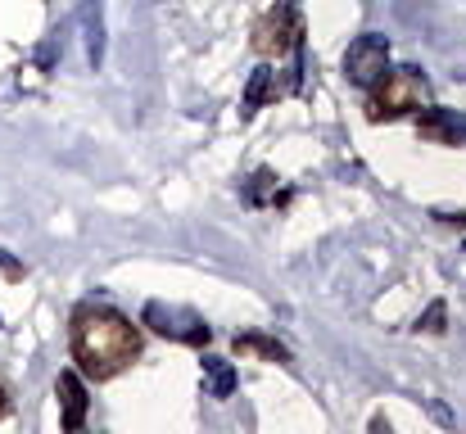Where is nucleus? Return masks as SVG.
<instances>
[{"mask_svg":"<svg viewBox=\"0 0 466 434\" xmlns=\"http://www.w3.org/2000/svg\"><path fill=\"white\" fill-rule=\"evenodd\" d=\"M295 41H299V14H295V5L272 9V14L254 27V45H258L263 55H281V50H290Z\"/></svg>","mask_w":466,"mask_h":434,"instance_id":"obj_5","label":"nucleus"},{"mask_svg":"<svg viewBox=\"0 0 466 434\" xmlns=\"http://www.w3.org/2000/svg\"><path fill=\"white\" fill-rule=\"evenodd\" d=\"M204 371H208V389H213V399H227V394L236 389V371H231L222 358H204Z\"/></svg>","mask_w":466,"mask_h":434,"instance_id":"obj_9","label":"nucleus"},{"mask_svg":"<svg viewBox=\"0 0 466 434\" xmlns=\"http://www.w3.org/2000/svg\"><path fill=\"white\" fill-rule=\"evenodd\" d=\"M385 68H390V41H385V36L362 32L358 41H349V50H344V77H349L353 86L371 91V86L385 77Z\"/></svg>","mask_w":466,"mask_h":434,"instance_id":"obj_3","label":"nucleus"},{"mask_svg":"<svg viewBox=\"0 0 466 434\" xmlns=\"http://www.w3.org/2000/svg\"><path fill=\"white\" fill-rule=\"evenodd\" d=\"M426 105V82L417 68H385V77L371 86V105H367V118L371 123H385V118H403L412 109Z\"/></svg>","mask_w":466,"mask_h":434,"instance_id":"obj_2","label":"nucleus"},{"mask_svg":"<svg viewBox=\"0 0 466 434\" xmlns=\"http://www.w3.org/2000/svg\"><path fill=\"white\" fill-rule=\"evenodd\" d=\"M9 412V389H5V380H0V417Z\"/></svg>","mask_w":466,"mask_h":434,"instance_id":"obj_12","label":"nucleus"},{"mask_svg":"<svg viewBox=\"0 0 466 434\" xmlns=\"http://www.w3.org/2000/svg\"><path fill=\"white\" fill-rule=\"evenodd\" d=\"M141 358V330L114 308H82L73 317V362L91 380H114Z\"/></svg>","mask_w":466,"mask_h":434,"instance_id":"obj_1","label":"nucleus"},{"mask_svg":"<svg viewBox=\"0 0 466 434\" xmlns=\"http://www.w3.org/2000/svg\"><path fill=\"white\" fill-rule=\"evenodd\" d=\"M421 330H444V303H435V308L426 312V321H421Z\"/></svg>","mask_w":466,"mask_h":434,"instance_id":"obj_11","label":"nucleus"},{"mask_svg":"<svg viewBox=\"0 0 466 434\" xmlns=\"http://www.w3.org/2000/svg\"><path fill=\"white\" fill-rule=\"evenodd\" d=\"M263 91H268V68H258V73H254V86H249V105H245L249 114L258 109V100H263Z\"/></svg>","mask_w":466,"mask_h":434,"instance_id":"obj_10","label":"nucleus"},{"mask_svg":"<svg viewBox=\"0 0 466 434\" xmlns=\"http://www.w3.org/2000/svg\"><path fill=\"white\" fill-rule=\"evenodd\" d=\"M55 394H59V403H64V430L82 434V421H86V385H82L73 371H64L59 385H55Z\"/></svg>","mask_w":466,"mask_h":434,"instance_id":"obj_7","label":"nucleus"},{"mask_svg":"<svg viewBox=\"0 0 466 434\" xmlns=\"http://www.w3.org/2000/svg\"><path fill=\"white\" fill-rule=\"evenodd\" d=\"M371 434H394V430H390V426H385V421L376 417V421H371Z\"/></svg>","mask_w":466,"mask_h":434,"instance_id":"obj_13","label":"nucleus"},{"mask_svg":"<svg viewBox=\"0 0 466 434\" xmlns=\"http://www.w3.org/2000/svg\"><path fill=\"white\" fill-rule=\"evenodd\" d=\"M146 326H155L158 335L167 339H181V344H208V326L186 312V308H163V303H150L146 308Z\"/></svg>","mask_w":466,"mask_h":434,"instance_id":"obj_4","label":"nucleus"},{"mask_svg":"<svg viewBox=\"0 0 466 434\" xmlns=\"http://www.w3.org/2000/svg\"><path fill=\"white\" fill-rule=\"evenodd\" d=\"M236 353H258V358H268V362H286V358H290L277 339H263V335H236Z\"/></svg>","mask_w":466,"mask_h":434,"instance_id":"obj_8","label":"nucleus"},{"mask_svg":"<svg viewBox=\"0 0 466 434\" xmlns=\"http://www.w3.org/2000/svg\"><path fill=\"white\" fill-rule=\"evenodd\" d=\"M417 132L435 145H462L466 141V118L458 109H421Z\"/></svg>","mask_w":466,"mask_h":434,"instance_id":"obj_6","label":"nucleus"}]
</instances>
